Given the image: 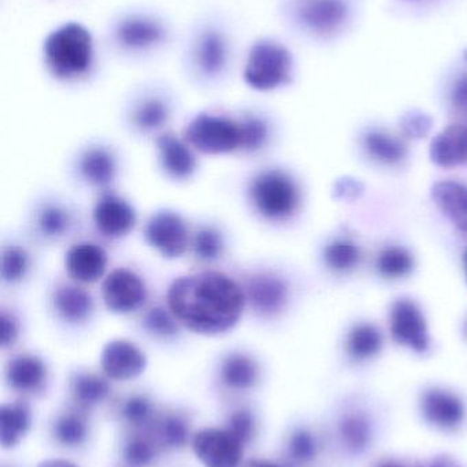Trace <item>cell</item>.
<instances>
[{
    "label": "cell",
    "instance_id": "cell-15",
    "mask_svg": "<svg viewBox=\"0 0 467 467\" xmlns=\"http://www.w3.org/2000/svg\"><path fill=\"white\" fill-rule=\"evenodd\" d=\"M229 230L216 219L203 218L192 223L191 241L186 257L195 268H221L230 255Z\"/></svg>",
    "mask_w": 467,
    "mask_h": 467
},
{
    "label": "cell",
    "instance_id": "cell-16",
    "mask_svg": "<svg viewBox=\"0 0 467 467\" xmlns=\"http://www.w3.org/2000/svg\"><path fill=\"white\" fill-rule=\"evenodd\" d=\"M36 246L27 236H5L0 246V285L5 291L25 287L37 269Z\"/></svg>",
    "mask_w": 467,
    "mask_h": 467
},
{
    "label": "cell",
    "instance_id": "cell-21",
    "mask_svg": "<svg viewBox=\"0 0 467 467\" xmlns=\"http://www.w3.org/2000/svg\"><path fill=\"white\" fill-rule=\"evenodd\" d=\"M419 411L428 424L444 432L457 431L466 419L463 400L441 387H430L422 392Z\"/></svg>",
    "mask_w": 467,
    "mask_h": 467
},
{
    "label": "cell",
    "instance_id": "cell-40",
    "mask_svg": "<svg viewBox=\"0 0 467 467\" xmlns=\"http://www.w3.org/2000/svg\"><path fill=\"white\" fill-rule=\"evenodd\" d=\"M290 457L296 462L306 463L314 460L318 454V441L314 433L309 430H296L288 443Z\"/></svg>",
    "mask_w": 467,
    "mask_h": 467
},
{
    "label": "cell",
    "instance_id": "cell-3",
    "mask_svg": "<svg viewBox=\"0 0 467 467\" xmlns=\"http://www.w3.org/2000/svg\"><path fill=\"white\" fill-rule=\"evenodd\" d=\"M246 298L247 317L260 326L281 320L293 296V285L287 272L271 264H251L238 272Z\"/></svg>",
    "mask_w": 467,
    "mask_h": 467
},
{
    "label": "cell",
    "instance_id": "cell-11",
    "mask_svg": "<svg viewBox=\"0 0 467 467\" xmlns=\"http://www.w3.org/2000/svg\"><path fill=\"white\" fill-rule=\"evenodd\" d=\"M99 298L104 309L118 317H134L153 299L147 279L128 265L110 269L101 283Z\"/></svg>",
    "mask_w": 467,
    "mask_h": 467
},
{
    "label": "cell",
    "instance_id": "cell-36",
    "mask_svg": "<svg viewBox=\"0 0 467 467\" xmlns=\"http://www.w3.org/2000/svg\"><path fill=\"white\" fill-rule=\"evenodd\" d=\"M323 258L331 271L350 272L361 263V247L353 239L336 238L324 247Z\"/></svg>",
    "mask_w": 467,
    "mask_h": 467
},
{
    "label": "cell",
    "instance_id": "cell-9",
    "mask_svg": "<svg viewBox=\"0 0 467 467\" xmlns=\"http://www.w3.org/2000/svg\"><path fill=\"white\" fill-rule=\"evenodd\" d=\"M192 223L175 208H156L143 221L142 241L164 260H181L188 255Z\"/></svg>",
    "mask_w": 467,
    "mask_h": 467
},
{
    "label": "cell",
    "instance_id": "cell-53",
    "mask_svg": "<svg viewBox=\"0 0 467 467\" xmlns=\"http://www.w3.org/2000/svg\"><path fill=\"white\" fill-rule=\"evenodd\" d=\"M466 331H467V327H466Z\"/></svg>",
    "mask_w": 467,
    "mask_h": 467
},
{
    "label": "cell",
    "instance_id": "cell-8",
    "mask_svg": "<svg viewBox=\"0 0 467 467\" xmlns=\"http://www.w3.org/2000/svg\"><path fill=\"white\" fill-rule=\"evenodd\" d=\"M181 136L199 153L207 158H239L241 128L239 114L202 111L191 118Z\"/></svg>",
    "mask_w": 467,
    "mask_h": 467
},
{
    "label": "cell",
    "instance_id": "cell-18",
    "mask_svg": "<svg viewBox=\"0 0 467 467\" xmlns=\"http://www.w3.org/2000/svg\"><path fill=\"white\" fill-rule=\"evenodd\" d=\"M389 331L392 339L403 348L419 354H425L430 348V332L427 320L416 302L399 298L389 310Z\"/></svg>",
    "mask_w": 467,
    "mask_h": 467
},
{
    "label": "cell",
    "instance_id": "cell-12",
    "mask_svg": "<svg viewBox=\"0 0 467 467\" xmlns=\"http://www.w3.org/2000/svg\"><path fill=\"white\" fill-rule=\"evenodd\" d=\"M292 55L287 47L276 41H258L249 49L243 79L257 92H271L292 78Z\"/></svg>",
    "mask_w": 467,
    "mask_h": 467
},
{
    "label": "cell",
    "instance_id": "cell-30",
    "mask_svg": "<svg viewBox=\"0 0 467 467\" xmlns=\"http://www.w3.org/2000/svg\"><path fill=\"white\" fill-rule=\"evenodd\" d=\"M337 432L343 449L353 455L364 454L369 450L375 435L372 420L366 413L359 410L345 413L340 419Z\"/></svg>",
    "mask_w": 467,
    "mask_h": 467
},
{
    "label": "cell",
    "instance_id": "cell-14",
    "mask_svg": "<svg viewBox=\"0 0 467 467\" xmlns=\"http://www.w3.org/2000/svg\"><path fill=\"white\" fill-rule=\"evenodd\" d=\"M109 250L101 241L77 239L63 253V275L88 287L101 283L109 274Z\"/></svg>",
    "mask_w": 467,
    "mask_h": 467
},
{
    "label": "cell",
    "instance_id": "cell-42",
    "mask_svg": "<svg viewBox=\"0 0 467 467\" xmlns=\"http://www.w3.org/2000/svg\"><path fill=\"white\" fill-rule=\"evenodd\" d=\"M225 430L229 431L240 443L246 446L254 439L255 430H257L254 414L249 409H239L233 411Z\"/></svg>",
    "mask_w": 467,
    "mask_h": 467
},
{
    "label": "cell",
    "instance_id": "cell-5",
    "mask_svg": "<svg viewBox=\"0 0 467 467\" xmlns=\"http://www.w3.org/2000/svg\"><path fill=\"white\" fill-rule=\"evenodd\" d=\"M44 309L54 327L76 334L95 324L99 302L88 285L62 275L49 280L44 293Z\"/></svg>",
    "mask_w": 467,
    "mask_h": 467
},
{
    "label": "cell",
    "instance_id": "cell-50",
    "mask_svg": "<svg viewBox=\"0 0 467 467\" xmlns=\"http://www.w3.org/2000/svg\"><path fill=\"white\" fill-rule=\"evenodd\" d=\"M375 467H408L405 463L397 460H384L380 461Z\"/></svg>",
    "mask_w": 467,
    "mask_h": 467
},
{
    "label": "cell",
    "instance_id": "cell-52",
    "mask_svg": "<svg viewBox=\"0 0 467 467\" xmlns=\"http://www.w3.org/2000/svg\"><path fill=\"white\" fill-rule=\"evenodd\" d=\"M405 2H410V3H421V2H424V0H405Z\"/></svg>",
    "mask_w": 467,
    "mask_h": 467
},
{
    "label": "cell",
    "instance_id": "cell-46",
    "mask_svg": "<svg viewBox=\"0 0 467 467\" xmlns=\"http://www.w3.org/2000/svg\"><path fill=\"white\" fill-rule=\"evenodd\" d=\"M449 100L452 111L467 118V71H463L455 78L450 89Z\"/></svg>",
    "mask_w": 467,
    "mask_h": 467
},
{
    "label": "cell",
    "instance_id": "cell-26",
    "mask_svg": "<svg viewBox=\"0 0 467 467\" xmlns=\"http://www.w3.org/2000/svg\"><path fill=\"white\" fill-rule=\"evenodd\" d=\"M302 24L318 35H332L347 21L345 0H303L298 8Z\"/></svg>",
    "mask_w": 467,
    "mask_h": 467
},
{
    "label": "cell",
    "instance_id": "cell-2",
    "mask_svg": "<svg viewBox=\"0 0 467 467\" xmlns=\"http://www.w3.org/2000/svg\"><path fill=\"white\" fill-rule=\"evenodd\" d=\"M241 200L257 223L287 226L303 207V189L293 172L280 164H262L244 175Z\"/></svg>",
    "mask_w": 467,
    "mask_h": 467
},
{
    "label": "cell",
    "instance_id": "cell-39",
    "mask_svg": "<svg viewBox=\"0 0 467 467\" xmlns=\"http://www.w3.org/2000/svg\"><path fill=\"white\" fill-rule=\"evenodd\" d=\"M52 433L60 446L73 449L84 443L88 436V425L80 414L66 413L58 417Z\"/></svg>",
    "mask_w": 467,
    "mask_h": 467
},
{
    "label": "cell",
    "instance_id": "cell-24",
    "mask_svg": "<svg viewBox=\"0 0 467 467\" xmlns=\"http://www.w3.org/2000/svg\"><path fill=\"white\" fill-rule=\"evenodd\" d=\"M260 372L262 369L257 357L240 348H230L222 354L217 368L219 383L236 392L254 389L260 383Z\"/></svg>",
    "mask_w": 467,
    "mask_h": 467
},
{
    "label": "cell",
    "instance_id": "cell-19",
    "mask_svg": "<svg viewBox=\"0 0 467 467\" xmlns=\"http://www.w3.org/2000/svg\"><path fill=\"white\" fill-rule=\"evenodd\" d=\"M101 372L114 381L139 378L148 367L147 354L128 337H114L101 348L99 356Z\"/></svg>",
    "mask_w": 467,
    "mask_h": 467
},
{
    "label": "cell",
    "instance_id": "cell-43",
    "mask_svg": "<svg viewBox=\"0 0 467 467\" xmlns=\"http://www.w3.org/2000/svg\"><path fill=\"white\" fill-rule=\"evenodd\" d=\"M153 402L147 397L133 395L123 403L122 416L133 427H142L153 416Z\"/></svg>",
    "mask_w": 467,
    "mask_h": 467
},
{
    "label": "cell",
    "instance_id": "cell-28",
    "mask_svg": "<svg viewBox=\"0 0 467 467\" xmlns=\"http://www.w3.org/2000/svg\"><path fill=\"white\" fill-rule=\"evenodd\" d=\"M432 197L451 223L460 232L467 233V185L458 181H440L433 186Z\"/></svg>",
    "mask_w": 467,
    "mask_h": 467
},
{
    "label": "cell",
    "instance_id": "cell-33",
    "mask_svg": "<svg viewBox=\"0 0 467 467\" xmlns=\"http://www.w3.org/2000/svg\"><path fill=\"white\" fill-rule=\"evenodd\" d=\"M110 379L92 370L77 369L71 372L69 387L73 400L84 408L99 405L110 395Z\"/></svg>",
    "mask_w": 467,
    "mask_h": 467
},
{
    "label": "cell",
    "instance_id": "cell-29",
    "mask_svg": "<svg viewBox=\"0 0 467 467\" xmlns=\"http://www.w3.org/2000/svg\"><path fill=\"white\" fill-rule=\"evenodd\" d=\"M362 147L372 161L383 166H399L408 158V145L403 140L381 129H373L362 137Z\"/></svg>",
    "mask_w": 467,
    "mask_h": 467
},
{
    "label": "cell",
    "instance_id": "cell-7",
    "mask_svg": "<svg viewBox=\"0 0 467 467\" xmlns=\"http://www.w3.org/2000/svg\"><path fill=\"white\" fill-rule=\"evenodd\" d=\"M47 70L60 81H73L90 71L93 60V41L90 30L69 22L49 33L44 40Z\"/></svg>",
    "mask_w": 467,
    "mask_h": 467
},
{
    "label": "cell",
    "instance_id": "cell-51",
    "mask_svg": "<svg viewBox=\"0 0 467 467\" xmlns=\"http://www.w3.org/2000/svg\"><path fill=\"white\" fill-rule=\"evenodd\" d=\"M463 263H465V274H466V280H467V250L465 253V258H463Z\"/></svg>",
    "mask_w": 467,
    "mask_h": 467
},
{
    "label": "cell",
    "instance_id": "cell-4",
    "mask_svg": "<svg viewBox=\"0 0 467 467\" xmlns=\"http://www.w3.org/2000/svg\"><path fill=\"white\" fill-rule=\"evenodd\" d=\"M81 229V210L62 194L46 192L36 196L27 207L24 235L36 247L66 244Z\"/></svg>",
    "mask_w": 467,
    "mask_h": 467
},
{
    "label": "cell",
    "instance_id": "cell-48",
    "mask_svg": "<svg viewBox=\"0 0 467 467\" xmlns=\"http://www.w3.org/2000/svg\"><path fill=\"white\" fill-rule=\"evenodd\" d=\"M37 467H79L74 463L69 462V461L63 460H47L43 462L38 463Z\"/></svg>",
    "mask_w": 467,
    "mask_h": 467
},
{
    "label": "cell",
    "instance_id": "cell-45",
    "mask_svg": "<svg viewBox=\"0 0 467 467\" xmlns=\"http://www.w3.org/2000/svg\"><path fill=\"white\" fill-rule=\"evenodd\" d=\"M430 128H432V120L422 112H409L402 119L403 133L414 139L424 137L425 134L430 133Z\"/></svg>",
    "mask_w": 467,
    "mask_h": 467
},
{
    "label": "cell",
    "instance_id": "cell-31",
    "mask_svg": "<svg viewBox=\"0 0 467 467\" xmlns=\"http://www.w3.org/2000/svg\"><path fill=\"white\" fill-rule=\"evenodd\" d=\"M228 46L221 33L207 30L196 44V66L206 78H217L227 67Z\"/></svg>",
    "mask_w": 467,
    "mask_h": 467
},
{
    "label": "cell",
    "instance_id": "cell-44",
    "mask_svg": "<svg viewBox=\"0 0 467 467\" xmlns=\"http://www.w3.org/2000/svg\"><path fill=\"white\" fill-rule=\"evenodd\" d=\"M154 457H155L154 447L145 439H131L123 447V458L131 466H148L153 462Z\"/></svg>",
    "mask_w": 467,
    "mask_h": 467
},
{
    "label": "cell",
    "instance_id": "cell-49",
    "mask_svg": "<svg viewBox=\"0 0 467 467\" xmlns=\"http://www.w3.org/2000/svg\"><path fill=\"white\" fill-rule=\"evenodd\" d=\"M241 467H282L279 463L271 462L266 460H249Z\"/></svg>",
    "mask_w": 467,
    "mask_h": 467
},
{
    "label": "cell",
    "instance_id": "cell-37",
    "mask_svg": "<svg viewBox=\"0 0 467 467\" xmlns=\"http://www.w3.org/2000/svg\"><path fill=\"white\" fill-rule=\"evenodd\" d=\"M376 268L386 279H400L408 276L414 268V257L402 246L384 247L376 258Z\"/></svg>",
    "mask_w": 467,
    "mask_h": 467
},
{
    "label": "cell",
    "instance_id": "cell-41",
    "mask_svg": "<svg viewBox=\"0 0 467 467\" xmlns=\"http://www.w3.org/2000/svg\"><path fill=\"white\" fill-rule=\"evenodd\" d=\"M188 424L181 417L167 416L159 425V438L169 449H183L188 441Z\"/></svg>",
    "mask_w": 467,
    "mask_h": 467
},
{
    "label": "cell",
    "instance_id": "cell-13",
    "mask_svg": "<svg viewBox=\"0 0 467 467\" xmlns=\"http://www.w3.org/2000/svg\"><path fill=\"white\" fill-rule=\"evenodd\" d=\"M156 171L173 185H188L200 170L202 156L184 140L181 133L166 130L153 141Z\"/></svg>",
    "mask_w": 467,
    "mask_h": 467
},
{
    "label": "cell",
    "instance_id": "cell-20",
    "mask_svg": "<svg viewBox=\"0 0 467 467\" xmlns=\"http://www.w3.org/2000/svg\"><path fill=\"white\" fill-rule=\"evenodd\" d=\"M243 447L228 430L206 428L192 438V450L205 467H240Z\"/></svg>",
    "mask_w": 467,
    "mask_h": 467
},
{
    "label": "cell",
    "instance_id": "cell-35",
    "mask_svg": "<svg viewBox=\"0 0 467 467\" xmlns=\"http://www.w3.org/2000/svg\"><path fill=\"white\" fill-rule=\"evenodd\" d=\"M384 337L372 323L356 324L345 339V351L353 361L364 362L375 358L383 348Z\"/></svg>",
    "mask_w": 467,
    "mask_h": 467
},
{
    "label": "cell",
    "instance_id": "cell-32",
    "mask_svg": "<svg viewBox=\"0 0 467 467\" xmlns=\"http://www.w3.org/2000/svg\"><path fill=\"white\" fill-rule=\"evenodd\" d=\"M118 41L126 48L144 49L164 40L165 30L159 22L143 16L123 19L117 27Z\"/></svg>",
    "mask_w": 467,
    "mask_h": 467
},
{
    "label": "cell",
    "instance_id": "cell-27",
    "mask_svg": "<svg viewBox=\"0 0 467 467\" xmlns=\"http://www.w3.org/2000/svg\"><path fill=\"white\" fill-rule=\"evenodd\" d=\"M430 159L443 169L467 164V123H454L435 137Z\"/></svg>",
    "mask_w": 467,
    "mask_h": 467
},
{
    "label": "cell",
    "instance_id": "cell-47",
    "mask_svg": "<svg viewBox=\"0 0 467 467\" xmlns=\"http://www.w3.org/2000/svg\"><path fill=\"white\" fill-rule=\"evenodd\" d=\"M421 467H463L458 462L455 458L450 457V455H438L433 457L432 460L425 462Z\"/></svg>",
    "mask_w": 467,
    "mask_h": 467
},
{
    "label": "cell",
    "instance_id": "cell-22",
    "mask_svg": "<svg viewBox=\"0 0 467 467\" xmlns=\"http://www.w3.org/2000/svg\"><path fill=\"white\" fill-rule=\"evenodd\" d=\"M133 318V327L145 339L173 345L183 339L184 327L173 315L165 298H153Z\"/></svg>",
    "mask_w": 467,
    "mask_h": 467
},
{
    "label": "cell",
    "instance_id": "cell-1",
    "mask_svg": "<svg viewBox=\"0 0 467 467\" xmlns=\"http://www.w3.org/2000/svg\"><path fill=\"white\" fill-rule=\"evenodd\" d=\"M164 298L184 329L197 337H225L247 317L238 275L221 268H194L178 275L167 285Z\"/></svg>",
    "mask_w": 467,
    "mask_h": 467
},
{
    "label": "cell",
    "instance_id": "cell-17",
    "mask_svg": "<svg viewBox=\"0 0 467 467\" xmlns=\"http://www.w3.org/2000/svg\"><path fill=\"white\" fill-rule=\"evenodd\" d=\"M173 119V106L169 99L158 93H148L131 104L126 112V128L129 133L151 142L169 130Z\"/></svg>",
    "mask_w": 467,
    "mask_h": 467
},
{
    "label": "cell",
    "instance_id": "cell-10",
    "mask_svg": "<svg viewBox=\"0 0 467 467\" xmlns=\"http://www.w3.org/2000/svg\"><path fill=\"white\" fill-rule=\"evenodd\" d=\"M90 223L101 244H118L139 226V211L128 197L117 189H110L95 194Z\"/></svg>",
    "mask_w": 467,
    "mask_h": 467
},
{
    "label": "cell",
    "instance_id": "cell-25",
    "mask_svg": "<svg viewBox=\"0 0 467 467\" xmlns=\"http://www.w3.org/2000/svg\"><path fill=\"white\" fill-rule=\"evenodd\" d=\"M239 118H240L241 145L238 159L257 161L258 158H262L274 144L276 130H274L273 122L262 112L254 111V109L239 112Z\"/></svg>",
    "mask_w": 467,
    "mask_h": 467
},
{
    "label": "cell",
    "instance_id": "cell-38",
    "mask_svg": "<svg viewBox=\"0 0 467 467\" xmlns=\"http://www.w3.org/2000/svg\"><path fill=\"white\" fill-rule=\"evenodd\" d=\"M25 329V318L19 306L13 302H2L0 306V348L3 351L16 348Z\"/></svg>",
    "mask_w": 467,
    "mask_h": 467
},
{
    "label": "cell",
    "instance_id": "cell-23",
    "mask_svg": "<svg viewBox=\"0 0 467 467\" xmlns=\"http://www.w3.org/2000/svg\"><path fill=\"white\" fill-rule=\"evenodd\" d=\"M48 364L38 354H14L5 367V384L19 394H38L48 383Z\"/></svg>",
    "mask_w": 467,
    "mask_h": 467
},
{
    "label": "cell",
    "instance_id": "cell-6",
    "mask_svg": "<svg viewBox=\"0 0 467 467\" xmlns=\"http://www.w3.org/2000/svg\"><path fill=\"white\" fill-rule=\"evenodd\" d=\"M122 169L120 150L111 141L99 139L77 147L66 164L70 182L95 194L115 189Z\"/></svg>",
    "mask_w": 467,
    "mask_h": 467
},
{
    "label": "cell",
    "instance_id": "cell-34",
    "mask_svg": "<svg viewBox=\"0 0 467 467\" xmlns=\"http://www.w3.org/2000/svg\"><path fill=\"white\" fill-rule=\"evenodd\" d=\"M30 428V411L25 403H5L0 408V444L14 449L21 443Z\"/></svg>",
    "mask_w": 467,
    "mask_h": 467
}]
</instances>
